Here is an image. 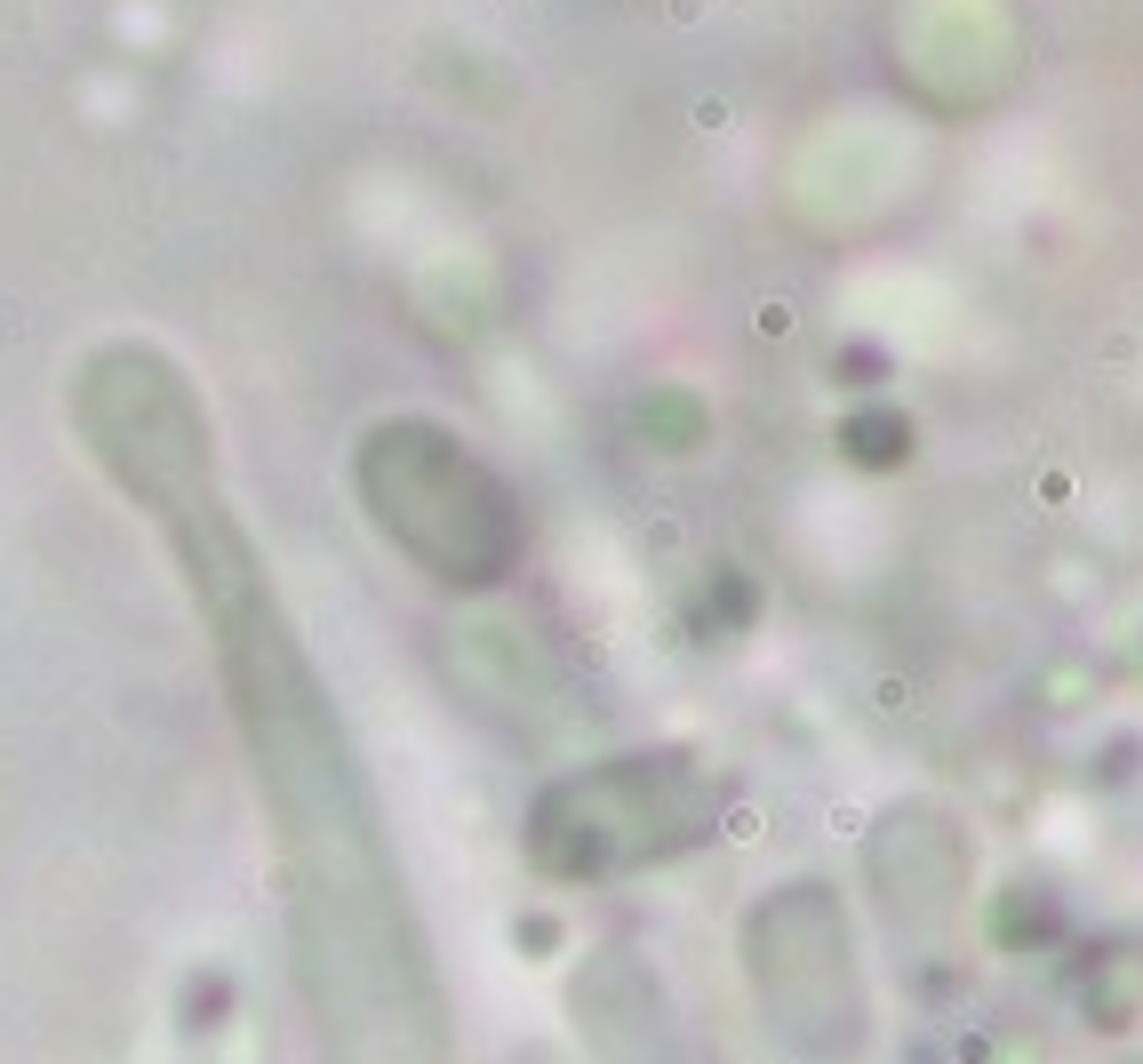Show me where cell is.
Returning <instances> with one entry per match:
<instances>
[{"mask_svg": "<svg viewBox=\"0 0 1143 1064\" xmlns=\"http://www.w3.org/2000/svg\"><path fill=\"white\" fill-rule=\"evenodd\" d=\"M160 537L177 545L192 608L209 616L216 672L256 760V792L272 809L280 873H288V929H297V976L320 1057L329 1064H449V1016L432 984V952L408 912L400 864L384 849V817L361 777V753L336 721L320 672L304 657L265 560L233 520L216 464H192L177 481L136 496Z\"/></svg>", "mask_w": 1143, "mask_h": 1064, "instance_id": "6da1fadb", "label": "cell"}, {"mask_svg": "<svg viewBox=\"0 0 1143 1064\" xmlns=\"http://www.w3.org/2000/svg\"><path fill=\"white\" fill-rule=\"evenodd\" d=\"M368 520L400 560H416L449 592H488L520 569V505L504 473L464 432L432 417H384L352 456Z\"/></svg>", "mask_w": 1143, "mask_h": 1064, "instance_id": "7a4b0ae2", "label": "cell"}, {"mask_svg": "<svg viewBox=\"0 0 1143 1064\" xmlns=\"http://www.w3.org/2000/svg\"><path fill=\"white\" fill-rule=\"evenodd\" d=\"M712 832V792L680 753H624L568 768L528 809V864L544 881H616L696 849Z\"/></svg>", "mask_w": 1143, "mask_h": 1064, "instance_id": "3957f363", "label": "cell"}, {"mask_svg": "<svg viewBox=\"0 0 1143 1064\" xmlns=\"http://www.w3.org/2000/svg\"><path fill=\"white\" fill-rule=\"evenodd\" d=\"M744 984L768 1033L808 1064H856L872 1040V984L856 961V920L832 881H783L744 912Z\"/></svg>", "mask_w": 1143, "mask_h": 1064, "instance_id": "277c9868", "label": "cell"}, {"mask_svg": "<svg viewBox=\"0 0 1143 1064\" xmlns=\"http://www.w3.org/2000/svg\"><path fill=\"white\" fill-rule=\"evenodd\" d=\"M864 881H872L879 912L896 929H935L952 920V905L967 896V841L944 809H888L879 832L864 841Z\"/></svg>", "mask_w": 1143, "mask_h": 1064, "instance_id": "5b68a950", "label": "cell"}]
</instances>
